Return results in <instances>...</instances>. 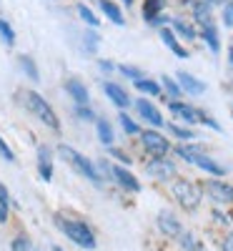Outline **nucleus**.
Segmentation results:
<instances>
[{
  "instance_id": "obj_45",
  "label": "nucleus",
  "mask_w": 233,
  "mask_h": 251,
  "mask_svg": "<svg viewBox=\"0 0 233 251\" xmlns=\"http://www.w3.org/2000/svg\"><path fill=\"white\" fill-rule=\"evenodd\" d=\"M206 3H208V5H226L228 0H206Z\"/></svg>"
},
{
  "instance_id": "obj_30",
  "label": "nucleus",
  "mask_w": 233,
  "mask_h": 251,
  "mask_svg": "<svg viewBox=\"0 0 233 251\" xmlns=\"http://www.w3.org/2000/svg\"><path fill=\"white\" fill-rule=\"evenodd\" d=\"M0 38H3L5 46H13L15 43V30H13V25L8 23V20H3V18H0Z\"/></svg>"
},
{
  "instance_id": "obj_1",
  "label": "nucleus",
  "mask_w": 233,
  "mask_h": 251,
  "mask_svg": "<svg viewBox=\"0 0 233 251\" xmlns=\"http://www.w3.org/2000/svg\"><path fill=\"white\" fill-rule=\"evenodd\" d=\"M55 226H58L73 244H78V246H83V249H95V234H93V228H91L86 221L55 216Z\"/></svg>"
},
{
  "instance_id": "obj_15",
  "label": "nucleus",
  "mask_w": 233,
  "mask_h": 251,
  "mask_svg": "<svg viewBox=\"0 0 233 251\" xmlns=\"http://www.w3.org/2000/svg\"><path fill=\"white\" fill-rule=\"evenodd\" d=\"M38 174L43 181L53 178V161H50V149L48 146H40L38 149Z\"/></svg>"
},
{
  "instance_id": "obj_48",
  "label": "nucleus",
  "mask_w": 233,
  "mask_h": 251,
  "mask_svg": "<svg viewBox=\"0 0 233 251\" xmlns=\"http://www.w3.org/2000/svg\"><path fill=\"white\" fill-rule=\"evenodd\" d=\"M123 3H125V5H133V0H123Z\"/></svg>"
},
{
  "instance_id": "obj_31",
  "label": "nucleus",
  "mask_w": 233,
  "mask_h": 251,
  "mask_svg": "<svg viewBox=\"0 0 233 251\" xmlns=\"http://www.w3.org/2000/svg\"><path fill=\"white\" fill-rule=\"evenodd\" d=\"M120 126H123V131L128 133V136H136V133H140V126L128 116V113H120Z\"/></svg>"
},
{
  "instance_id": "obj_44",
  "label": "nucleus",
  "mask_w": 233,
  "mask_h": 251,
  "mask_svg": "<svg viewBox=\"0 0 233 251\" xmlns=\"http://www.w3.org/2000/svg\"><path fill=\"white\" fill-rule=\"evenodd\" d=\"M8 221V206L0 203V224H5Z\"/></svg>"
},
{
  "instance_id": "obj_47",
  "label": "nucleus",
  "mask_w": 233,
  "mask_h": 251,
  "mask_svg": "<svg viewBox=\"0 0 233 251\" xmlns=\"http://www.w3.org/2000/svg\"><path fill=\"white\" fill-rule=\"evenodd\" d=\"M228 60H231V66H233V48L228 50Z\"/></svg>"
},
{
  "instance_id": "obj_29",
  "label": "nucleus",
  "mask_w": 233,
  "mask_h": 251,
  "mask_svg": "<svg viewBox=\"0 0 233 251\" xmlns=\"http://www.w3.org/2000/svg\"><path fill=\"white\" fill-rule=\"evenodd\" d=\"M178 239H181V246H183V251H203L201 241H198L193 234H181Z\"/></svg>"
},
{
  "instance_id": "obj_37",
  "label": "nucleus",
  "mask_w": 233,
  "mask_h": 251,
  "mask_svg": "<svg viewBox=\"0 0 233 251\" xmlns=\"http://www.w3.org/2000/svg\"><path fill=\"white\" fill-rule=\"evenodd\" d=\"M223 23H226V28H233V0H228L223 5Z\"/></svg>"
},
{
  "instance_id": "obj_10",
  "label": "nucleus",
  "mask_w": 233,
  "mask_h": 251,
  "mask_svg": "<svg viewBox=\"0 0 233 251\" xmlns=\"http://www.w3.org/2000/svg\"><path fill=\"white\" fill-rule=\"evenodd\" d=\"M158 228L165 234V236H171V239H178L181 234H183V226H181V221L171 214V211H163V214H158Z\"/></svg>"
},
{
  "instance_id": "obj_41",
  "label": "nucleus",
  "mask_w": 233,
  "mask_h": 251,
  "mask_svg": "<svg viewBox=\"0 0 233 251\" xmlns=\"http://www.w3.org/2000/svg\"><path fill=\"white\" fill-rule=\"evenodd\" d=\"M0 203L10 208V194H8V188H5L3 183H0Z\"/></svg>"
},
{
  "instance_id": "obj_46",
  "label": "nucleus",
  "mask_w": 233,
  "mask_h": 251,
  "mask_svg": "<svg viewBox=\"0 0 233 251\" xmlns=\"http://www.w3.org/2000/svg\"><path fill=\"white\" fill-rule=\"evenodd\" d=\"M213 216H216V221H221V224H226V221H228V219H226L221 211H213Z\"/></svg>"
},
{
  "instance_id": "obj_40",
  "label": "nucleus",
  "mask_w": 233,
  "mask_h": 251,
  "mask_svg": "<svg viewBox=\"0 0 233 251\" xmlns=\"http://www.w3.org/2000/svg\"><path fill=\"white\" fill-rule=\"evenodd\" d=\"M111 156H113V158H118V161H120V163H125V166L131 163V156H125V153H123V151H118V149H111Z\"/></svg>"
},
{
  "instance_id": "obj_42",
  "label": "nucleus",
  "mask_w": 233,
  "mask_h": 251,
  "mask_svg": "<svg viewBox=\"0 0 233 251\" xmlns=\"http://www.w3.org/2000/svg\"><path fill=\"white\" fill-rule=\"evenodd\" d=\"M98 68L105 71V73H111V71H116V63H111V60H98Z\"/></svg>"
},
{
  "instance_id": "obj_4",
  "label": "nucleus",
  "mask_w": 233,
  "mask_h": 251,
  "mask_svg": "<svg viewBox=\"0 0 233 251\" xmlns=\"http://www.w3.org/2000/svg\"><path fill=\"white\" fill-rule=\"evenodd\" d=\"M171 191H173L176 201L181 203V208H186V211H196V208L201 206L203 196H201V188L196 183H190L186 178H178V181H173Z\"/></svg>"
},
{
  "instance_id": "obj_23",
  "label": "nucleus",
  "mask_w": 233,
  "mask_h": 251,
  "mask_svg": "<svg viewBox=\"0 0 233 251\" xmlns=\"http://www.w3.org/2000/svg\"><path fill=\"white\" fill-rule=\"evenodd\" d=\"M95 128H98L100 143H105V146L113 143V126H111L108 121H105V118H98V121H95Z\"/></svg>"
},
{
  "instance_id": "obj_34",
  "label": "nucleus",
  "mask_w": 233,
  "mask_h": 251,
  "mask_svg": "<svg viewBox=\"0 0 233 251\" xmlns=\"http://www.w3.org/2000/svg\"><path fill=\"white\" fill-rule=\"evenodd\" d=\"M198 121L203 123V126H208V128H213V131H221V123L218 121H213L208 113H203V111H198Z\"/></svg>"
},
{
  "instance_id": "obj_14",
  "label": "nucleus",
  "mask_w": 233,
  "mask_h": 251,
  "mask_svg": "<svg viewBox=\"0 0 233 251\" xmlns=\"http://www.w3.org/2000/svg\"><path fill=\"white\" fill-rule=\"evenodd\" d=\"M103 93L108 96V98L116 103L118 108H128V106H131V98H128V93H125V91L118 86V83H111V80H108V83H103Z\"/></svg>"
},
{
  "instance_id": "obj_49",
  "label": "nucleus",
  "mask_w": 233,
  "mask_h": 251,
  "mask_svg": "<svg viewBox=\"0 0 233 251\" xmlns=\"http://www.w3.org/2000/svg\"><path fill=\"white\" fill-rule=\"evenodd\" d=\"M53 251H63V249H58V246H53Z\"/></svg>"
},
{
  "instance_id": "obj_18",
  "label": "nucleus",
  "mask_w": 233,
  "mask_h": 251,
  "mask_svg": "<svg viewBox=\"0 0 233 251\" xmlns=\"http://www.w3.org/2000/svg\"><path fill=\"white\" fill-rule=\"evenodd\" d=\"M98 5H100L103 15H108L111 23H116V25H123L125 23V18H123V13H120V8L116 3H111V0H98Z\"/></svg>"
},
{
  "instance_id": "obj_17",
  "label": "nucleus",
  "mask_w": 233,
  "mask_h": 251,
  "mask_svg": "<svg viewBox=\"0 0 233 251\" xmlns=\"http://www.w3.org/2000/svg\"><path fill=\"white\" fill-rule=\"evenodd\" d=\"M161 40H163V43H165L168 48H171L178 58H188V50L178 43V38H176V33H173L171 28H161Z\"/></svg>"
},
{
  "instance_id": "obj_13",
  "label": "nucleus",
  "mask_w": 233,
  "mask_h": 251,
  "mask_svg": "<svg viewBox=\"0 0 233 251\" xmlns=\"http://www.w3.org/2000/svg\"><path fill=\"white\" fill-rule=\"evenodd\" d=\"M168 108H171V113L176 118H181L186 123H198V111L193 106H188V103H183V100H171V103H168Z\"/></svg>"
},
{
  "instance_id": "obj_9",
  "label": "nucleus",
  "mask_w": 233,
  "mask_h": 251,
  "mask_svg": "<svg viewBox=\"0 0 233 251\" xmlns=\"http://www.w3.org/2000/svg\"><path fill=\"white\" fill-rule=\"evenodd\" d=\"M136 111H138V116H143L151 126H156V128H161V126H163V116H161V111H158L148 98H138V100H136Z\"/></svg>"
},
{
  "instance_id": "obj_26",
  "label": "nucleus",
  "mask_w": 233,
  "mask_h": 251,
  "mask_svg": "<svg viewBox=\"0 0 233 251\" xmlns=\"http://www.w3.org/2000/svg\"><path fill=\"white\" fill-rule=\"evenodd\" d=\"M136 88H138L140 93H145V96H161V86H158L156 80H148V78L136 80Z\"/></svg>"
},
{
  "instance_id": "obj_43",
  "label": "nucleus",
  "mask_w": 233,
  "mask_h": 251,
  "mask_svg": "<svg viewBox=\"0 0 233 251\" xmlns=\"http://www.w3.org/2000/svg\"><path fill=\"white\" fill-rule=\"evenodd\" d=\"M221 246H223V251H233V234H226V239L221 241Z\"/></svg>"
},
{
  "instance_id": "obj_33",
  "label": "nucleus",
  "mask_w": 233,
  "mask_h": 251,
  "mask_svg": "<svg viewBox=\"0 0 233 251\" xmlns=\"http://www.w3.org/2000/svg\"><path fill=\"white\" fill-rule=\"evenodd\" d=\"M116 71L118 73H123L125 78H131V80H140V68H136V66H116Z\"/></svg>"
},
{
  "instance_id": "obj_2",
  "label": "nucleus",
  "mask_w": 233,
  "mask_h": 251,
  "mask_svg": "<svg viewBox=\"0 0 233 251\" xmlns=\"http://www.w3.org/2000/svg\"><path fill=\"white\" fill-rule=\"evenodd\" d=\"M23 103H25V108H28L33 116H38V121H43V123L48 126V128L60 131V121H58L55 111L50 108V103H48L43 96H38L35 91H25V93H23Z\"/></svg>"
},
{
  "instance_id": "obj_19",
  "label": "nucleus",
  "mask_w": 233,
  "mask_h": 251,
  "mask_svg": "<svg viewBox=\"0 0 233 251\" xmlns=\"http://www.w3.org/2000/svg\"><path fill=\"white\" fill-rule=\"evenodd\" d=\"M163 5H165V0H145L143 3V18L148 20V23H153V20L161 15Z\"/></svg>"
},
{
  "instance_id": "obj_12",
  "label": "nucleus",
  "mask_w": 233,
  "mask_h": 251,
  "mask_svg": "<svg viewBox=\"0 0 233 251\" xmlns=\"http://www.w3.org/2000/svg\"><path fill=\"white\" fill-rule=\"evenodd\" d=\"M66 91L75 100V106H88V88H86V83H80L78 78H68L66 80Z\"/></svg>"
},
{
  "instance_id": "obj_5",
  "label": "nucleus",
  "mask_w": 233,
  "mask_h": 251,
  "mask_svg": "<svg viewBox=\"0 0 233 251\" xmlns=\"http://www.w3.org/2000/svg\"><path fill=\"white\" fill-rule=\"evenodd\" d=\"M140 143H143V149L151 153L153 158H165V153L171 151V143H168V138L161 136L158 131H143V133H140Z\"/></svg>"
},
{
  "instance_id": "obj_21",
  "label": "nucleus",
  "mask_w": 233,
  "mask_h": 251,
  "mask_svg": "<svg viewBox=\"0 0 233 251\" xmlns=\"http://www.w3.org/2000/svg\"><path fill=\"white\" fill-rule=\"evenodd\" d=\"M193 15H196V20L206 28V25H213L210 23V5L206 3V0H198V3H193Z\"/></svg>"
},
{
  "instance_id": "obj_27",
  "label": "nucleus",
  "mask_w": 233,
  "mask_h": 251,
  "mask_svg": "<svg viewBox=\"0 0 233 251\" xmlns=\"http://www.w3.org/2000/svg\"><path fill=\"white\" fill-rule=\"evenodd\" d=\"M198 153H201V149H196V146H176V156H181L188 163H193Z\"/></svg>"
},
{
  "instance_id": "obj_24",
  "label": "nucleus",
  "mask_w": 233,
  "mask_h": 251,
  "mask_svg": "<svg viewBox=\"0 0 233 251\" xmlns=\"http://www.w3.org/2000/svg\"><path fill=\"white\" fill-rule=\"evenodd\" d=\"M173 33H178L181 38H186V40H193L198 33H196V28L190 25V23H186V20H173Z\"/></svg>"
},
{
  "instance_id": "obj_20",
  "label": "nucleus",
  "mask_w": 233,
  "mask_h": 251,
  "mask_svg": "<svg viewBox=\"0 0 233 251\" xmlns=\"http://www.w3.org/2000/svg\"><path fill=\"white\" fill-rule=\"evenodd\" d=\"M201 38L206 40V46L210 48V53H218V50H221V40H218V30H216L213 25H206V28L201 30Z\"/></svg>"
},
{
  "instance_id": "obj_28",
  "label": "nucleus",
  "mask_w": 233,
  "mask_h": 251,
  "mask_svg": "<svg viewBox=\"0 0 233 251\" xmlns=\"http://www.w3.org/2000/svg\"><path fill=\"white\" fill-rule=\"evenodd\" d=\"M168 131H171L178 141H193V138H196L193 131H190V128H183V126H178V123H171V126H168Z\"/></svg>"
},
{
  "instance_id": "obj_6",
  "label": "nucleus",
  "mask_w": 233,
  "mask_h": 251,
  "mask_svg": "<svg viewBox=\"0 0 233 251\" xmlns=\"http://www.w3.org/2000/svg\"><path fill=\"white\" fill-rule=\"evenodd\" d=\"M203 191L213 203H233V186L221 181V178H210L203 183Z\"/></svg>"
},
{
  "instance_id": "obj_25",
  "label": "nucleus",
  "mask_w": 233,
  "mask_h": 251,
  "mask_svg": "<svg viewBox=\"0 0 233 251\" xmlns=\"http://www.w3.org/2000/svg\"><path fill=\"white\" fill-rule=\"evenodd\" d=\"M161 88H165V93L171 96L173 100H178V98L183 96V91H181V86H178V80H173L171 75H163V78H161Z\"/></svg>"
},
{
  "instance_id": "obj_3",
  "label": "nucleus",
  "mask_w": 233,
  "mask_h": 251,
  "mask_svg": "<svg viewBox=\"0 0 233 251\" xmlns=\"http://www.w3.org/2000/svg\"><path fill=\"white\" fill-rule=\"evenodd\" d=\"M58 156L63 158V161H68L73 169L80 174V176H86L91 183H95V186H100L103 183V178H100V174H98V169L95 166L83 156V153H78L75 149H70V146H58Z\"/></svg>"
},
{
  "instance_id": "obj_22",
  "label": "nucleus",
  "mask_w": 233,
  "mask_h": 251,
  "mask_svg": "<svg viewBox=\"0 0 233 251\" xmlns=\"http://www.w3.org/2000/svg\"><path fill=\"white\" fill-rule=\"evenodd\" d=\"M18 66L23 68V73L30 78V80H40V73H38V66L30 55H18Z\"/></svg>"
},
{
  "instance_id": "obj_8",
  "label": "nucleus",
  "mask_w": 233,
  "mask_h": 251,
  "mask_svg": "<svg viewBox=\"0 0 233 251\" xmlns=\"http://www.w3.org/2000/svg\"><path fill=\"white\" fill-rule=\"evenodd\" d=\"M111 178H113L120 188L131 191V194H138V191H140V181H138L128 169H123V166H113V169H111Z\"/></svg>"
},
{
  "instance_id": "obj_11",
  "label": "nucleus",
  "mask_w": 233,
  "mask_h": 251,
  "mask_svg": "<svg viewBox=\"0 0 233 251\" xmlns=\"http://www.w3.org/2000/svg\"><path fill=\"white\" fill-rule=\"evenodd\" d=\"M178 86H181V91H186L188 96H201V93L206 91V83H203V80H198L196 75L186 73V71H181V73H178Z\"/></svg>"
},
{
  "instance_id": "obj_38",
  "label": "nucleus",
  "mask_w": 233,
  "mask_h": 251,
  "mask_svg": "<svg viewBox=\"0 0 233 251\" xmlns=\"http://www.w3.org/2000/svg\"><path fill=\"white\" fill-rule=\"evenodd\" d=\"M10 249H13V251H28V249H30V241H28L25 236H18V239H13Z\"/></svg>"
},
{
  "instance_id": "obj_32",
  "label": "nucleus",
  "mask_w": 233,
  "mask_h": 251,
  "mask_svg": "<svg viewBox=\"0 0 233 251\" xmlns=\"http://www.w3.org/2000/svg\"><path fill=\"white\" fill-rule=\"evenodd\" d=\"M78 15H80L83 20H86L88 25H93V28L98 25V15H93V10H91L88 5H83V3H80V5H78Z\"/></svg>"
},
{
  "instance_id": "obj_39",
  "label": "nucleus",
  "mask_w": 233,
  "mask_h": 251,
  "mask_svg": "<svg viewBox=\"0 0 233 251\" xmlns=\"http://www.w3.org/2000/svg\"><path fill=\"white\" fill-rule=\"evenodd\" d=\"M0 156H3L5 161H15V156H13V151H10V146L3 141V136H0Z\"/></svg>"
},
{
  "instance_id": "obj_7",
  "label": "nucleus",
  "mask_w": 233,
  "mask_h": 251,
  "mask_svg": "<svg viewBox=\"0 0 233 251\" xmlns=\"http://www.w3.org/2000/svg\"><path fill=\"white\" fill-rule=\"evenodd\" d=\"M145 174L158 178V181H171L176 176V163L168 158H151L145 163Z\"/></svg>"
},
{
  "instance_id": "obj_16",
  "label": "nucleus",
  "mask_w": 233,
  "mask_h": 251,
  "mask_svg": "<svg viewBox=\"0 0 233 251\" xmlns=\"http://www.w3.org/2000/svg\"><path fill=\"white\" fill-rule=\"evenodd\" d=\"M193 163L198 166L201 171L210 174V176H226V169H223V166H221V163H216L213 158H210V156H206V153H198Z\"/></svg>"
},
{
  "instance_id": "obj_35",
  "label": "nucleus",
  "mask_w": 233,
  "mask_h": 251,
  "mask_svg": "<svg viewBox=\"0 0 233 251\" xmlns=\"http://www.w3.org/2000/svg\"><path fill=\"white\" fill-rule=\"evenodd\" d=\"M83 40H86V48L93 53L95 48H98V43H100V40H98V35L93 33V30H88V33H83Z\"/></svg>"
},
{
  "instance_id": "obj_36",
  "label": "nucleus",
  "mask_w": 233,
  "mask_h": 251,
  "mask_svg": "<svg viewBox=\"0 0 233 251\" xmlns=\"http://www.w3.org/2000/svg\"><path fill=\"white\" fill-rule=\"evenodd\" d=\"M75 116L80 121H95V113L88 108V106H75Z\"/></svg>"
}]
</instances>
